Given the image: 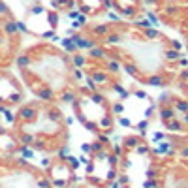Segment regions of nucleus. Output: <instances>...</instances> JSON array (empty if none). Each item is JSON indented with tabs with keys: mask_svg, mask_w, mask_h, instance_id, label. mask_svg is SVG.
<instances>
[{
	"mask_svg": "<svg viewBox=\"0 0 188 188\" xmlns=\"http://www.w3.org/2000/svg\"><path fill=\"white\" fill-rule=\"evenodd\" d=\"M147 17H149V21H151V25H153V26H158V17L153 13V11H147Z\"/></svg>",
	"mask_w": 188,
	"mask_h": 188,
	"instance_id": "6ab92c4d",
	"label": "nucleus"
},
{
	"mask_svg": "<svg viewBox=\"0 0 188 188\" xmlns=\"http://www.w3.org/2000/svg\"><path fill=\"white\" fill-rule=\"evenodd\" d=\"M115 6H117V8H122V11H121V13L124 15V17H132V15L135 13V6H137V4H135V2H130V4L117 2Z\"/></svg>",
	"mask_w": 188,
	"mask_h": 188,
	"instance_id": "f03ea898",
	"label": "nucleus"
},
{
	"mask_svg": "<svg viewBox=\"0 0 188 188\" xmlns=\"http://www.w3.org/2000/svg\"><path fill=\"white\" fill-rule=\"evenodd\" d=\"M166 58L167 60H179V58H181V53H179V51H175V49H167L166 51Z\"/></svg>",
	"mask_w": 188,
	"mask_h": 188,
	"instance_id": "1a4fd4ad",
	"label": "nucleus"
},
{
	"mask_svg": "<svg viewBox=\"0 0 188 188\" xmlns=\"http://www.w3.org/2000/svg\"><path fill=\"white\" fill-rule=\"evenodd\" d=\"M71 62L75 64V66H79V68H83L87 64V58L83 57V55H74V57H71Z\"/></svg>",
	"mask_w": 188,
	"mask_h": 188,
	"instance_id": "9d476101",
	"label": "nucleus"
},
{
	"mask_svg": "<svg viewBox=\"0 0 188 188\" xmlns=\"http://www.w3.org/2000/svg\"><path fill=\"white\" fill-rule=\"evenodd\" d=\"M30 58H32V57H28V55H21V57L17 58V64H19L21 68H26V66L30 64Z\"/></svg>",
	"mask_w": 188,
	"mask_h": 188,
	"instance_id": "2eb2a0df",
	"label": "nucleus"
},
{
	"mask_svg": "<svg viewBox=\"0 0 188 188\" xmlns=\"http://www.w3.org/2000/svg\"><path fill=\"white\" fill-rule=\"evenodd\" d=\"M121 124L122 126H130V119H121Z\"/></svg>",
	"mask_w": 188,
	"mask_h": 188,
	"instance_id": "cd10ccee",
	"label": "nucleus"
},
{
	"mask_svg": "<svg viewBox=\"0 0 188 188\" xmlns=\"http://www.w3.org/2000/svg\"><path fill=\"white\" fill-rule=\"evenodd\" d=\"M47 21H49V26L55 30L58 25V13L57 11H47Z\"/></svg>",
	"mask_w": 188,
	"mask_h": 188,
	"instance_id": "423d86ee",
	"label": "nucleus"
},
{
	"mask_svg": "<svg viewBox=\"0 0 188 188\" xmlns=\"http://www.w3.org/2000/svg\"><path fill=\"white\" fill-rule=\"evenodd\" d=\"M34 117H36L34 105H25V107H21V111H19V119H21V121H32Z\"/></svg>",
	"mask_w": 188,
	"mask_h": 188,
	"instance_id": "7ed1b4c3",
	"label": "nucleus"
},
{
	"mask_svg": "<svg viewBox=\"0 0 188 188\" xmlns=\"http://www.w3.org/2000/svg\"><path fill=\"white\" fill-rule=\"evenodd\" d=\"M153 111H154V105H151L149 109H147V113H145V115H147V117H149V115H153Z\"/></svg>",
	"mask_w": 188,
	"mask_h": 188,
	"instance_id": "c756f323",
	"label": "nucleus"
},
{
	"mask_svg": "<svg viewBox=\"0 0 188 188\" xmlns=\"http://www.w3.org/2000/svg\"><path fill=\"white\" fill-rule=\"evenodd\" d=\"M107 70L109 71H119L121 70V62L119 60H107Z\"/></svg>",
	"mask_w": 188,
	"mask_h": 188,
	"instance_id": "f3484780",
	"label": "nucleus"
},
{
	"mask_svg": "<svg viewBox=\"0 0 188 188\" xmlns=\"http://www.w3.org/2000/svg\"><path fill=\"white\" fill-rule=\"evenodd\" d=\"M90 79L94 81V85H105V83L109 81V77H107L103 71H98V70H94L92 74H90Z\"/></svg>",
	"mask_w": 188,
	"mask_h": 188,
	"instance_id": "20e7f679",
	"label": "nucleus"
},
{
	"mask_svg": "<svg viewBox=\"0 0 188 188\" xmlns=\"http://www.w3.org/2000/svg\"><path fill=\"white\" fill-rule=\"evenodd\" d=\"M160 115H162L164 121H167V119L173 117V107H162V111H160Z\"/></svg>",
	"mask_w": 188,
	"mask_h": 188,
	"instance_id": "4468645a",
	"label": "nucleus"
},
{
	"mask_svg": "<svg viewBox=\"0 0 188 188\" xmlns=\"http://www.w3.org/2000/svg\"><path fill=\"white\" fill-rule=\"evenodd\" d=\"M77 23H79V25H85V23H87V15L85 13H81V15H79V19H77Z\"/></svg>",
	"mask_w": 188,
	"mask_h": 188,
	"instance_id": "b1692460",
	"label": "nucleus"
},
{
	"mask_svg": "<svg viewBox=\"0 0 188 188\" xmlns=\"http://www.w3.org/2000/svg\"><path fill=\"white\" fill-rule=\"evenodd\" d=\"M179 64H181V66H185L186 70H188V60H186V58H179Z\"/></svg>",
	"mask_w": 188,
	"mask_h": 188,
	"instance_id": "a878e982",
	"label": "nucleus"
},
{
	"mask_svg": "<svg viewBox=\"0 0 188 188\" xmlns=\"http://www.w3.org/2000/svg\"><path fill=\"white\" fill-rule=\"evenodd\" d=\"M62 47H64V51H70V53H74V51L77 49L71 38H64V40H62Z\"/></svg>",
	"mask_w": 188,
	"mask_h": 188,
	"instance_id": "0eeeda50",
	"label": "nucleus"
},
{
	"mask_svg": "<svg viewBox=\"0 0 188 188\" xmlns=\"http://www.w3.org/2000/svg\"><path fill=\"white\" fill-rule=\"evenodd\" d=\"M124 70H126L130 75H134V77H139V74H137V68H135L134 64H128V62H124Z\"/></svg>",
	"mask_w": 188,
	"mask_h": 188,
	"instance_id": "dca6fc26",
	"label": "nucleus"
},
{
	"mask_svg": "<svg viewBox=\"0 0 188 188\" xmlns=\"http://www.w3.org/2000/svg\"><path fill=\"white\" fill-rule=\"evenodd\" d=\"M90 55H92L94 58H105V51L102 49V47H94V49H90Z\"/></svg>",
	"mask_w": 188,
	"mask_h": 188,
	"instance_id": "f8f14e48",
	"label": "nucleus"
},
{
	"mask_svg": "<svg viewBox=\"0 0 188 188\" xmlns=\"http://www.w3.org/2000/svg\"><path fill=\"white\" fill-rule=\"evenodd\" d=\"M147 83H149V85H154V87H162L166 81H164V79L160 77V75H153V77L147 79Z\"/></svg>",
	"mask_w": 188,
	"mask_h": 188,
	"instance_id": "9b49d317",
	"label": "nucleus"
},
{
	"mask_svg": "<svg viewBox=\"0 0 188 188\" xmlns=\"http://www.w3.org/2000/svg\"><path fill=\"white\" fill-rule=\"evenodd\" d=\"M60 98L64 100V102H77V96H75V92H71V90H70V92H68V90H64Z\"/></svg>",
	"mask_w": 188,
	"mask_h": 188,
	"instance_id": "ddd939ff",
	"label": "nucleus"
},
{
	"mask_svg": "<svg viewBox=\"0 0 188 188\" xmlns=\"http://www.w3.org/2000/svg\"><path fill=\"white\" fill-rule=\"evenodd\" d=\"M71 40H74V43H75L77 49H94L96 47V40L94 38H83L81 34H75Z\"/></svg>",
	"mask_w": 188,
	"mask_h": 188,
	"instance_id": "f257e3e1",
	"label": "nucleus"
},
{
	"mask_svg": "<svg viewBox=\"0 0 188 188\" xmlns=\"http://www.w3.org/2000/svg\"><path fill=\"white\" fill-rule=\"evenodd\" d=\"M4 32L6 34H10V36H13V34H17V23H13V21H6L4 23Z\"/></svg>",
	"mask_w": 188,
	"mask_h": 188,
	"instance_id": "39448f33",
	"label": "nucleus"
},
{
	"mask_svg": "<svg viewBox=\"0 0 188 188\" xmlns=\"http://www.w3.org/2000/svg\"><path fill=\"white\" fill-rule=\"evenodd\" d=\"M83 11H79V10H74V11H70V13H68V17L70 19H74V21H77L79 19V15H81Z\"/></svg>",
	"mask_w": 188,
	"mask_h": 188,
	"instance_id": "aec40b11",
	"label": "nucleus"
},
{
	"mask_svg": "<svg viewBox=\"0 0 188 188\" xmlns=\"http://www.w3.org/2000/svg\"><path fill=\"white\" fill-rule=\"evenodd\" d=\"M122 111V103H113V113H121Z\"/></svg>",
	"mask_w": 188,
	"mask_h": 188,
	"instance_id": "5701e85b",
	"label": "nucleus"
},
{
	"mask_svg": "<svg viewBox=\"0 0 188 188\" xmlns=\"http://www.w3.org/2000/svg\"><path fill=\"white\" fill-rule=\"evenodd\" d=\"M145 36H147V38H158V30L156 28H149L145 32Z\"/></svg>",
	"mask_w": 188,
	"mask_h": 188,
	"instance_id": "412c9836",
	"label": "nucleus"
},
{
	"mask_svg": "<svg viewBox=\"0 0 188 188\" xmlns=\"http://www.w3.org/2000/svg\"><path fill=\"white\" fill-rule=\"evenodd\" d=\"M186 30H188V23H186Z\"/></svg>",
	"mask_w": 188,
	"mask_h": 188,
	"instance_id": "473e14b6",
	"label": "nucleus"
},
{
	"mask_svg": "<svg viewBox=\"0 0 188 188\" xmlns=\"http://www.w3.org/2000/svg\"><path fill=\"white\" fill-rule=\"evenodd\" d=\"M109 19H113V21H119V15H117V13H113V11H111V13H109Z\"/></svg>",
	"mask_w": 188,
	"mask_h": 188,
	"instance_id": "c85d7f7f",
	"label": "nucleus"
},
{
	"mask_svg": "<svg viewBox=\"0 0 188 188\" xmlns=\"http://www.w3.org/2000/svg\"><path fill=\"white\" fill-rule=\"evenodd\" d=\"M135 96H137V98H147V94L143 92V90H135Z\"/></svg>",
	"mask_w": 188,
	"mask_h": 188,
	"instance_id": "bb28decb",
	"label": "nucleus"
},
{
	"mask_svg": "<svg viewBox=\"0 0 188 188\" xmlns=\"http://www.w3.org/2000/svg\"><path fill=\"white\" fill-rule=\"evenodd\" d=\"M182 79H185V81L188 79V70H185V71H182Z\"/></svg>",
	"mask_w": 188,
	"mask_h": 188,
	"instance_id": "7c9ffc66",
	"label": "nucleus"
},
{
	"mask_svg": "<svg viewBox=\"0 0 188 188\" xmlns=\"http://www.w3.org/2000/svg\"><path fill=\"white\" fill-rule=\"evenodd\" d=\"M113 90H115L119 96H121V98H128V96H130V92H128V90L121 85V83H115V85H113Z\"/></svg>",
	"mask_w": 188,
	"mask_h": 188,
	"instance_id": "6e6552de",
	"label": "nucleus"
},
{
	"mask_svg": "<svg viewBox=\"0 0 188 188\" xmlns=\"http://www.w3.org/2000/svg\"><path fill=\"white\" fill-rule=\"evenodd\" d=\"M2 42H4V38H2V36H0V45H2Z\"/></svg>",
	"mask_w": 188,
	"mask_h": 188,
	"instance_id": "2f4dec72",
	"label": "nucleus"
},
{
	"mask_svg": "<svg viewBox=\"0 0 188 188\" xmlns=\"http://www.w3.org/2000/svg\"><path fill=\"white\" fill-rule=\"evenodd\" d=\"M79 28H83V26L79 25L77 21H74V23H71V30H79Z\"/></svg>",
	"mask_w": 188,
	"mask_h": 188,
	"instance_id": "393cba45",
	"label": "nucleus"
},
{
	"mask_svg": "<svg viewBox=\"0 0 188 188\" xmlns=\"http://www.w3.org/2000/svg\"><path fill=\"white\" fill-rule=\"evenodd\" d=\"M109 124H111V117H103L102 122H100V126H102V128H107Z\"/></svg>",
	"mask_w": 188,
	"mask_h": 188,
	"instance_id": "4be33fe9",
	"label": "nucleus"
},
{
	"mask_svg": "<svg viewBox=\"0 0 188 188\" xmlns=\"http://www.w3.org/2000/svg\"><path fill=\"white\" fill-rule=\"evenodd\" d=\"M175 105H177L181 111H185V113H188V102H186V100H177V103H175Z\"/></svg>",
	"mask_w": 188,
	"mask_h": 188,
	"instance_id": "a211bd4d",
	"label": "nucleus"
}]
</instances>
